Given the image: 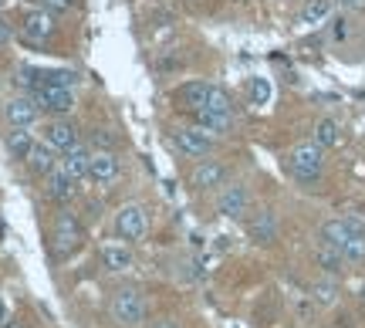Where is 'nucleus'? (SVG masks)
I'll use <instances>...</instances> for the list:
<instances>
[{
  "label": "nucleus",
  "mask_w": 365,
  "mask_h": 328,
  "mask_svg": "<svg viewBox=\"0 0 365 328\" xmlns=\"http://www.w3.org/2000/svg\"><path fill=\"white\" fill-rule=\"evenodd\" d=\"M287 170L298 183H318L322 180V170H325V149L314 143H298L287 156Z\"/></svg>",
  "instance_id": "1"
},
{
  "label": "nucleus",
  "mask_w": 365,
  "mask_h": 328,
  "mask_svg": "<svg viewBox=\"0 0 365 328\" xmlns=\"http://www.w3.org/2000/svg\"><path fill=\"white\" fill-rule=\"evenodd\" d=\"M112 318H115L122 328H139L145 322V302L139 291H129L122 288L112 298Z\"/></svg>",
  "instance_id": "2"
},
{
  "label": "nucleus",
  "mask_w": 365,
  "mask_h": 328,
  "mask_svg": "<svg viewBox=\"0 0 365 328\" xmlns=\"http://www.w3.org/2000/svg\"><path fill=\"white\" fill-rule=\"evenodd\" d=\"M173 145H176L186 159H203V156H210V149H213V135L203 132L200 125H180V129H173Z\"/></svg>",
  "instance_id": "3"
},
{
  "label": "nucleus",
  "mask_w": 365,
  "mask_h": 328,
  "mask_svg": "<svg viewBox=\"0 0 365 328\" xmlns=\"http://www.w3.org/2000/svg\"><path fill=\"white\" fill-rule=\"evenodd\" d=\"M54 31H58V24L48 11H27L21 17V38L27 44H48L54 38Z\"/></svg>",
  "instance_id": "4"
},
{
  "label": "nucleus",
  "mask_w": 365,
  "mask_h": 328,
  "mask_svg": "<svg viewBox=\"0 0 365 328\" xmlns=\"http://www.w3.org/2000/svg\"><path fill=\"white\" fill-rule=\"evenodd\" d=\"M115 234L122 237V240H143L145 234H149V217H145L143 207H135V203H129V207H122V210L115 213Z\"/></svg>",
  "instance_id": "5"
},
{
  "label": "nucleus",
  "mask_w": 365,
  "mask_h": 328,
  "mask_svg": "<svg viewBox=\"0 0 365 328\" xmlns=\"http://www.w3.org/2000/svg\"><path fill=\"white\" fill-rule=\"evenodd\" d=\"M34 102L51 116H68L75 108V95L65 85H41V88H34Z\"/></svg>",
  "instance_id": "6"
},
{
  "label": "nucleus",
  "mask_w": 365,
  "mask_h": 328,
  "mask_svg": "<svg viewBox=\"0 0 365 328\" xmlns=\"http://www.w3.org/2000/svg\"><path fill=\"white\" fill-rule=\"evenodd\" d=\"M217 210H220L227 220H240V217H247V210H250V190H247V186H240V183L227 186V190L220 193V200H217Z\"/></svg>",
  "instance_id": "7"
},
{
  "label": "nucleus",
  "mask_w": 365,
  "mask_h": 328,
  "mask_svg": "<svg viewBox=\"0 0 365 328\" xmlns=\"http://www.w3.org/2000/svg\"><path fill=\"white\" fill-rule=\"evenodd\" d=\"M88 180L95 186H108L118 180V159L112 149H98V153H91L88 159Z\"/></svg>",
  "instance_id": "8"
},
{
  "label": "nucleus",
  "mask_w": 365,
  "mask_h": 328,
  "mask_svg": "<svg viewBox=\"0 0 365 328\" xmlns=\"http://www.w3.org/2000/svg\"><path fill=\"white\" fill-rule=\"evenodd\" d=\"M88 145L85 143H75V145H68L65 153L58 156V170H65L75 183H81V180H88Z\"/></svg>",
  "instance_id": "9"
},
{
  "label": "nucleus",
  "mask_w": 365,
  "mask_h": 328,
  "mask_svg": "<svg viewBox=\"0 0 365 328\" xmlns=\"http://www.w3.org/2000/svg\"><path fill=\"white\" fill-rule=\"evenodd\" d=\"M223 180H227V166L223 163H217V159H200L196 163V170L190 173V186L193 190H217V186H223Z\"/></svg>",
  "instance_id": "10"
},
{
  "label": "nucleus",
  "mask_w": 365,
  "mask_h": 328,
  "mask_svg": "<svg viewBox=\"0 0 365 328\" xmlns=\"http://www.w3.org/2000/svg\"><path fill=\"white\" fill-rule=\"evenodd\" d=\"M78 244H81L78 220H75L71 213H61V217H58V223H54V250L65 257V254H71Z\"/></svg>",
  "instance_id": "11"
},
{
  "label": "nucleus",
  "mask_w": 365,
  "mask_h": 328,
  "mask_svg": "<svg viewBox=\"0 0 365 328\" xmlns=\"http://www.w3.org/2000/svg\"><path fill=\"white\" fill-rule=\"evenodd\" d=\"M247 234L254 244H274L277 240V217L274 210H257L247 220Z\"/></svg>",
  "instance_id": "12"
},
{
  "label": "nucleus",
  "mask_w": 365,
  "mask_h": 328,
  "mask_svg": "<svg viewBox=\"0 0 365 328\" xmlns=\"http://www.w3.org/2000/svg\"><path fill=\"white\" fill-rule=\"evenodd\" d=\"M196 125L203 132H210V135H230V129H234V112H217V108H200V112H193Z\"/></svg>",
  "instance_id": "13"
},
{
  "label": "nucleus",
  "mask_w": 365,
  "mask_h": 328,
  "mask_svg": "<svg viewBox=\"0 0 365 328\" xmlns=\"http://www.w3.org/2000/svg\"><path fill=\"white\" fill-rule=\"evenodd\" d=\"M44 143L54 145V149H61L65 153L68 145L81 143L78 139V129H75V122H68V118H54V122H48V129H44Z\"/></svg>",
  "instance_id": "14"
},
{
  "label": "nucleus",
  "mask_w": 365,
  "mask_h": 328,
  "mask_svg": "<svg viewBox=\"0 0 365 328\" xmlns=\"http://www.w3.org/2000/svg\"><path fill=\"white\" fill-rule=\"evenodd\" d=\"M4 116H7L11 125H24L27 129V125H34V122H38L41 108H38L34 98H24V95H21V98H11V102L4 106Z\"/></svg>",
  "instance_id": "15"
},
{
  "label": "nucleus",
  "mask_w": 365,
  "mask_h": 328,
  "mask_svg": "<svg viewBox=\"0 0 365 328\" xmlns=\"http://www.w3.org/2000/svg\"><path fill=\"white\" fill-rule=\"evenodd\" d=\"M210 88H213V85H207V81H186L180 92H176V102H180V108H186V112H200V108H207V102H210Z\"/></svg>",
  "instance_id": "16"
},
{
  "label": "nucleus",
  "mask_w": 365,
  "mask_h": 328,
  "mask_svg": "<svg viewBox=\"0 0 365 328\" xmlns=\"http://www.w3.org/2000/svg\"><path fill=\"white\" fill-rule=\"evenodd\" d=\"M44 180H48V197H51L54 203H71V200H75V193H78V183H75L65 170L48 173Z\"/></svg>",
  "instance_id": "17"
},
{
  "label": "nucleus",
  "mask_w": 365,
  "mask_h": 328,
  "mask_svg": "<svg viewBox=\"0 0 365 328\" xmlns=\"http://www.w3.org/2000/svg\"><path fill=\"white\" fill-rule=\"evenodd\" d=\"M27 166H31L34 176H48V173H54L58 170V149L48 145V143H34L31 156H27Z\"/></svg>",
  "instance_id": "18"
},
{
  "label": "nucleus",
  "mask_w": 365,
  "mask_h": 328,
  "mask_svg": "<svg viewBox=\"0 0 365 328\" xmlns=\"http://www.w3.org/2000/svg\"><path fill=\"white\" fill-rule=\"evenodd\" d=\"M98 257H102V264L108 267V271H115V275L132 267V250L125 247V244H102Z\"/></svg>",
  "instance_id": "19"
},
{
  "label": "nucleus",
  "mask_w": 365,
  "mask_h": 328,
  "mask_svg": "<svg viewBox=\"0 0 365 328\" xmlns=\"http://www.w3.org/2000/svg\"><path fill=\"white\" fill-rule=\"evenodd\" d=\"M335 11V0H308L298 14V24L304 27H314V24H325L328 17Z\"/></svg>",
  "instance_id": "20"
},
{
  "label": "nucleus",
  "mask_w": 365,
  "mask_h": 328,
  "mask_svg": "<svg viewBox=\"0 0 365 328\" xmlns=\"http://www.w3.org/2000/svg\"><path fill=\"white\" fill-rule=\"evenodd\" d=\"M4 145H7V153H11L14 159H27L31 156V149H34V135H31L24 125H14V129L7 132Z\"/></svg>",
  "instance_id": "21"
},
{
  "label": "nucleus",
  "mask_w": 365,
  "mask_h": 328,
  "mask_svg": "<svg viewBox=\"0 0 365 328\" xmlns=\"http://www.w3.org/2000/svg\"><path fill=\"white\" fill-rule=\"evenodd\" d=\"M314 261H318V267H322V271H325V275H341V271H345V257H341V250L339 247H328V244H322V247L314 250Z\"/></svg>",
  "instance_id": "22"
},
{
  "label": "nucleus",
  "mask_w": 365,
  "mask_h": 328,
  "mask_svg": "<svg viewBox=\"0 0 365 328\" xmlns=\"http://www.w3.org/2000/svg\"><path fill=\"white\" fill-rule=\"evenodd\" d=\"M322 244H328V247H345L349 240H352V234H349V227H345V217L341 220H325L322 223Z\"/></svg>",
  "instance_id": "23"
},
{
  "label": "nucleus",
  "mask_w": 365,
  "mask_h": 328,
  "mask_svg": "<svg viewBox=\"0 0 365 328\" xmlns=\"http://www.w3.org/2000/svg\"><path fill=\"white\" fill-rule=\"evenodd\" d=\"M314 143L322 145V149L339 145V122H335V118H322V122L314 125Z\"/></svg>",
  "instance_id": "24"
},
{
  "label": "nucleus",
  "mask_w": 365,
  "mask_h": 328,
  "mask_svg": "<svg viewBox=\"0 0 365 328\" xmlns=\"http://www.w3.org/2000/svg\"><path fill=\"white\" fill-rule=\"evenodd\" d=\"M271 81L267 78H250V106H267L271 102Z\"/></svg>",
  "instance_id": "25"
},
{
  "label": "nucleus",
  "mask_w": 365,
  "mask_h": 328,
  "mask_svg": "<svg viewBox=\"0 0 365 328\" xmlns=\"http://www.w3.org/2000/svg\"><path fill=\"white\" fill-rule=\"evenodd\" d=\"M207 108H217V112H234V102H230V95L223 92V88H210V102H207Z\"/></svg>",
  "instance_id": "26"
},
{
  "label": "nucleus",
  "mask_w": 365,
  "mask_h": 328,
  "mask_svg": "<svg viewBox=\"0 0 365 328\" xmlns=\"http://www.w3.org/2000/svg\"><path fill=\"white\" fill-rule=\"evenodd\" d=\"M314 298L322 304H331L339 298V288H335V281H322V285H314Z\"/></svg>",
  "instance_id": "27"
},
{
  "label": "nucleus",
  "mask_w": 365,
  "mask_h": 328,
  "mask_svg": "<svg viewBox=\"0 0 365 328\" xmlns=\"http://www.w3.org/2000/svg\"><path fill=\"white\" fill-rule=\"evenodd\" d=\"M11 38H14V24L7 21V17H0V48H4Z\"/></svg>",
  "instance_id": "28"
},
{
  "label": "nucleus",
  "mask_w": 365,
  "mask_h": 328,
  "mask_svg": "<svg viewBox=\"0 0 365 328\" xmlns=\"http://www.w3.org/2000/svg\"><path fill=\"white\" fill-rule=\"evenodd\" d=\"M75 0H44V7H51V11H68Z\"/></svg>",
  "instance_id": "29"
},
{
  "label": "nucleus",
  "mask_w": 365,
  "mask_h": 328,
  "mask_svg": "<svg viewBox=\"0 0 365 328\" xmlns=\"http://www.w3.org/2000/svg\"><path fill=\"white\" fill-rule=\"evenodd\" d=\"M341 7H349V11H365V0H335Z\"/></svg>",
  "instance_id": "30"
},
{
  "label": "nucleus",
  "mask_w": 365,
  "mask_h": 328,
  "mask_svg": "<svg viewBox=\"0 0 365 328\" xmlns=\"http://www.w3.org/2000/svg\"><path fill=\"white\" fill-rule=\"evenodd\" d=\"M7 322H11V308H7V302L0 298V328L7 325Z\"/></svg>",
  "instance_id": "31"
},
{
  "label": "nucleus",
  "mask_w": 365,
  "mask_h": 328,
  "mask_svg": "<svg viewBox=\"0 0 365 328\" xmlns=\"http://www.w3.org/2000/svg\"><path fill=\"white\" fill-rule=\"evenodd\" d=\"M153 328H180V325H176V322H170V318H163V322H156Z\"/></svg>",
  "instance_id": "32"
},
{
  "label": "nucleus",
  "mask_w": 365,
  "mask_h": 328,
  "mask_svg": "<svg viewBox=\"0 0 365 328\" xmlns=\"http://www.w3.org/2000/svg\"><path fill=\"white\" fill-rule=\"evenodd\" d=\"M4 328H21V325H17V322H7V325H4Z\"/></svg>",
  "instance_id": "33"
},
{
  "label": "nucleus",
  "mask_w": 365,
  "mask_h": 328,
  "mask_svg": "<svg viewBox=\"0 0 365 328\" xmlns=\"http://www.w3.org/2000/svg\"><path fill=\"white\" fill-rule=\"evenodd\" d=\"M0 4H4V0H0Z\"/></svg>",
  "instance_id": "34"
}]
</instances>
